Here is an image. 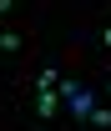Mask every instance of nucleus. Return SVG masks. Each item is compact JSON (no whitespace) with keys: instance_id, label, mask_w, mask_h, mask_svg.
Segmentation results:
<instances>
[{"instance_id":"obj_7","label":"nucleus","mask_w":111,"mask_h":131,"mask_svg":"<svg viewBox=\"0 0 111 131\" xmlns=\"http://www.w3.org/2000/svg\"><path fill=\"white\" fill-rule=\"evenodd\" d=\"M5 10H10V0H0V15H5Z\"/></svg>"},{"instance_id":"obj_5","label":"nucleus","mask_w":111,"mask_h":131,"mask_svg":"<svg viewBox=\"0 0 111 131\" xmlns=\"http://www.w3.org/2000/svg\"><path fill=\"white\" fill-rule=\"evenodd\" d=\"M91 126H96V131L111 126V106H96V111H91Z\"/></svg>"},{"instance_id":"obj_4","label":"nucleus","mask_w":111,"mask_h":131,"mask_svg":"<svg viewBox=\"0 0 111 131\" xmlns=\"http://www.w3.org/2000/svg\"><path fill=\"white\" fill-rule=\"evenodd\" d=\"M0 50L15 56V50H20V35H15V30H0Z\"/></svg>"},{"instance_id":"obj_6","label":"nucleus","mask_w":111,"mask_h":131,"mask_svg":"<svg viewBox=\"0 0 111 131\" xmlns=\"http://www.w3.org/2000/svg\"><path fill=\"white\" fill-rule=\"evenodd\" d=\"M101 40H106V46H111V25H106V30H101Z\"/></svg>"},{"instance_id":"obj_1","label":"nucleus","mask_w":111,"mask_h":131,"mask_svg":"<svg viewBox=\"0 0 111 131\" xmlns=\"http://www.w3.org/2000/svg\"><path fill=\"white\" fill-rule=\"evenodd\" d=\"M66 111H71V116H76V121H91V111H96V96H91V91H86V86H81V91H76V96H71V101H66Z\"/></svg>"},{"instance_id":"obj_3","label":"nucleus","mask_w":111,"mask_h":131,"mask_svg":"<svg viewBox=\"0 0 111 131\" xmlns=\"http://www.w3.org/2000/svg\"><path fill=\"white\" fill-rule=\"evenodd\" d=\"M56 86H61V71H56V66H46V71L35 76V91H56Z\"/></svg>"},{"instance_id":"obj_2","label":"nucleus","mask_w":111,"mask_h":131,"mask_svg":"<svg viewBox=\"0 0 111 131\" xmlns=\"http://www.w3.org/2000/svg\"><path fill=\"white\" fill-rule=\"evenodd\" d=\"M66 101H61V91H35V116H56Z\"/></svg>"}]
</instances>
